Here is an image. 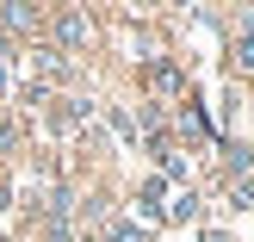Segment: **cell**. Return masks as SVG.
<instances>
[{
    "mask_svg": "<svg viewBox=\"0 0 254 242\" xmlns=\"http://www.w3.org/2000/svg\"><path fill=\"white\" fill-rule=\"evenodd\" d=\"M56 37H62L68 50H81L87 37H93V25H87V12H62V19H56Z\"/></svg>",
    "mask_w": 254,
    "mask_h": 242,
    "instance_id": "cell-1",
    "label": "cell"
},
{
    "mask_svg": "<svg viewBox=\"0 0 254 242\" xmlns=\"http://www.w3.org/2000/svg\"><path fill=\"white\" fill-rule=\"evenodd\" d=\"M143 81L155 87V93H180V69H168V62H149V69H143Z\"/></svg>",
    "mask_w": 254,
    "mask_h": 242,
    "instance_id": "cell-2",
    "label": "cell"
},
{
    "mask_svg": "<svg viewBox=\"0 0 254 242\" xmlns=\"http://www.w3.org/2000/svg\"><path fill=\"white\" fill-rule=\"evenodd\" d=\"M0 25H6V31H37L44 19H37L31 6H0Z\"/></svg>",
    "mask_w": 254,
    "mask_h": 242,
    "instance_id": "cell-3",
    "label": "cell"
},
{
    "mask_svg": "<svg viewBox=\"0 0 254 242\" xmlns=\"http://www.w3.org/2000/svg\"><path fill=\"white\" fill-rule=\"evenodd\" d=\"M112 242H149L143 224H112Z\"/></svg>",
    "mask_w": 254,
    "mask_h": 242,
    "instance_id": "cell-4",
    "label": "cell"
},
{
    "mask_svg": "<svg viewBox=\"0 0 254 242\" xmlns=\"http://www.w3.org/2000/svg\"><path fill=\"white\" fill-rule=\"evenodd\" d=\"M236 56H242V69H254V31L242 37V50H236Z\"/></svg>",
    "mask_w": 254,
    "mask_h": 242,
    "instance_id": "cell-5",
    "label": "cell"
},
{
    "mask_svg": "<svg viewBox=\"0 0 254 242\" xmlns=\"http://www.w3.org/2000/svg\"><path fill=\"white\" fill-rule=\"evenodd\" d=\"M236 205H248V211H254V180H248V186H236Z\"/></svg>",
    "mask_w": 254,
    "mask_h": 242,
    "instance_id": "cell-6",
    "label": "cell"
},
{
    "mask_svg": "<svg viewBox=\"0 0 254 242\" xmlns=\"http://www.w3.org/2000/svg\"><path fill=\"white\" fill-rule=\"evenodd\" d=\"M205 242H230V236H217V230H205Z\"/></svg>",
    "mask_w": 254,
    "mask_h": 242,
    "instance_id": "cell-7",
    "label": "cell"
},
{
    "mask_svg": "<svg viewBox=\"0 0 254 242\" xmlns=\"http://www.w3.org/2000/svg\"><path fill=\"white\" fill-rule=\"evenodd\" d=\"M0 205H6V186H0Z\"/></svg>",
    "mask_w": 254,
    "mask_h": 242,
    "instance_id": "cell-8",
    "label": "cell"
}]
</instances>
